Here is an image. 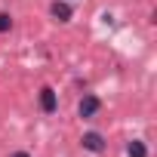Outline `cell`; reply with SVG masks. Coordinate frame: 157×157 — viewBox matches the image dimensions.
<instances>
[{
  "instance_id": "cell-1",
  "label": "cell",
  "mask_w": 157,
  "mask_h": 157,
  "mask_svg": "<svg viewBox=\"0 0 157 157\" xmlns=\"http://www.w3.org/2000/svg\"><path fill=\"white\" fill-rule=\"evenodd\" d=\"M99 108H102V102H99V96H93V93H86V96L80 99V105H77V114H80L83 120H90V117H96V114H99Z\"/></svg>"
},
{
  "instance_id": "cell-2",
  "label": "cell",
  "mask_w": 157,
  "mask_h": 157,
  "mask_svg": "<svg viewBox=\"0 0 157 157\" xmlns=\"http://www.w3.org/2000/svg\"><path fill=\"white\" fill-rule=\"evenodd\" d=\"M40 108H43V114H56L59 99H56V90H52V86H43V90H40Z\"/></svg>"
},
{
  "instance_id": "cell-3",
  "label": "cell",
  "mask_w": 157,
  "mask_h": 157,
  "mask_svg": "<svg viewBox=\"0 0 157 157\" xmlns=\"http://www.w3.org/2000/svg\"><path fill=\"white\" fill-rule=\"evenodd\" d=\"M80 145H83L86 151H93V154H102V151H105V139H102L99 132H86V136L80 139Z\"/></svg>"
},
{
  "instance_id": "cell-4",
  "label": "cell",
  "mask_w": 157,
  "mask_h": 157,
  "mask_svg": "<svg viewBox=\"0 0 157 157\" xmlns=\"http://www.w3.org/2000/svg\"><path fill=\"white\" fill-rule=\"evenodd\" d=\"M49 13H52V19H56V22H68V19L74 16V13H71V6L65 3V0H56V3L49 6Z\"/></svg>"
},
{
  "instance_id": "cell-5",
  "label": "cell",
  "mask_w": 157,
  "mask_h": 157,
  "mask_svg": "<svg viewBox=\"0 0 157 157\" xmlns=\"http://www.w3.org/2000/svg\"><path fill=\"white\" fill-rule=\"evenodd\" d=\"M126 154L129 157H148V148H145V142H129L126 145Z\"/></svg>"
},
{
  "instance_id": "cell-6",
  "label": "cell",
  "mask_w": 157,
  "mask_h": 157,
  "mask_svg": "<svg viewBox=\"0 0 157 157\" xmlns=\"http://www.w3.org/2000/svg\"><path fill=\"white\" fill-rule=\"evenodd\" d=\"M13 28V19H10V13H0V34H6Z\"/></svg>"
},
{
  "instance_id": "cell-7",
  "label": "cell",
  "mask_w": 157,
  "mask_h": 157,
  "mask_svg": "<svg viewBox=\"0 0 157 157\" xmlns=\"http://www.w3.org/2000/svg\"><path fill=\"white\" fill-rule=\"evenodd\" d=\"M10 157H31L28 151H16V154H10Z\"/></svg>"
}]
</instances>
